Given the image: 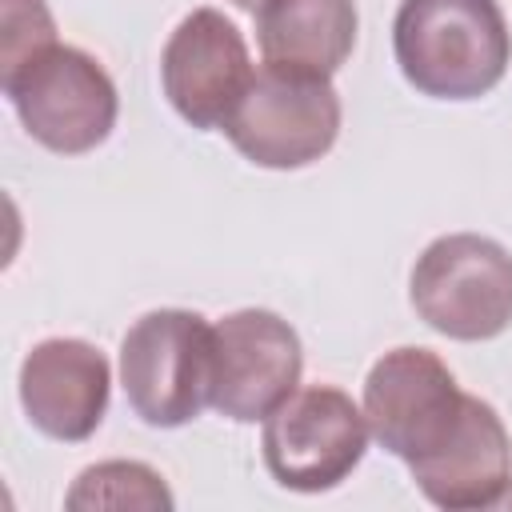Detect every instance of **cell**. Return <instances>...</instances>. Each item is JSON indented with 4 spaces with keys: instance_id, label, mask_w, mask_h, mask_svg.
Wrapping results in <instances>:
<instances>
[{
    "instance_id": "6da1fadb",
    "label": "cell",
    "mask_w": 512,
    "mask_h": 512,
    "mask_svg": "<svg viewBox=\"0 0 512 512\" xmlns=\"http://www.w3.org/2000/svg\"><path fill=\"white\" fill-rule=\"evenodd\" d=\"M392 52L420 96L480 100L512 64V36L496 0H400Z\"/></svg>"
},
{
    "instance_id": "7a4b0ae2",
    "label": "cell",
    "mask_w": 512,
    "mask_h": 512,
    "mask_svg": "<svg viewBox=\"0 0 512 512\" xmlns=\"http://www.w3.org/2000/svg\"><path fill=\"white\" fill-rule=\"evenodd\" d=\"M120 384L148 428H184L212 404V324L188 308L144 312L120 340Z\"/></svg>"
},
{
    "instance_id": "3957f363",
    "label": "cell",
    "mask_w": 512,
    "mask_h": 512,
    "mask_svg": "<svg viewBox=\"0 0 512 512\" xmlns=\"http://www.w3.org/2000/svg\"><path fill=\"white\" fill-rule=\"evenodd\" d=\"M224 136L256 168L292 172L316 164L340 136V96L332 76L280 64L256 68Z\"/></svg>"
},
{
    "instance_id": "277c9868",
    "label": "cell",
    "mask_w": 512,
    "mask_h": 512,
    "mask_svg": "<svg viewBox=\"0 0 512 512\" xmlns=\"http://www.w3.org/2000/svg\"><path fill=\"white\" fill-rule=\"evenodd\" d=\"M416 316L448 340H492L512 324V256L480 232L436 236L412 264Z\"/></svg>"
},
{
    "instance_id": "5b68a950",
    "label": "cell",
    "mask_w": 512,
    "mask_h": 512,
    "mask_svg": "<svg viewBox=\"0 0 512 512\" xmlns=\"http://www.w3.org/2000/svg\"><path fill=\"white\" fill-rule=\"evenodd\" d=\"M0 88L24 132L56 156H84L100 148L116 128V84L84 48L52 44L36 60L4 76Z\"/></svg>"
},
{
    "instance_id": "8992f818",
    "label": "cell",
    "mask_w": 512,
    "mask_h": 512,
    "mask_svg": "<svg viewBox=\"0 0 512 512\" xmlns=\"http://www.w3.org/2000/svg\"><path fill=\"white\" fill-rule=\"evenodd\" d=\"M368 448L364 408L332 384L296 388L264 416L260 452L272 480L288 492H328L352 476Z\"/></svg>"
},
{
    "instance_id": "52a82bcc",
    "label": "cell",
    "mask_w": 512,
    "mask_h": 512,
    "mask_svg": "<svg viewBox=\"0 0 512 512\" xmlns=\"http://www.w3.org/2000/svg\"><path fill=\"white\" fill-rule=\"evenodd\" d=\"M464 396L448 364L428 348L384 352L364 380V420L384 452L412 464L432 456L460 424Z\"/></svg>"
},
{
    "instance_id": "ba28073f",
    "label": "cell",
    "mask_w": 512,
    "mask_h": 512,
    "mask_svg": "<svg viewBox=\"0 0 512 512\" xmlns=\"http://www.w3.org/2000/svg\"><path fill=\"white\" fill-rule=\"evenodd\" d=\"M304 372L296 328L268 308H240L212 324V408L236 424L264 420Z\"/></svg>"
},
{
    "instance_id": "9c48e42d",
    "label": "cell",
    "mask_w": 512,
    "mask_h": 512,
    "mask_svg": "<svg viewBox=\"0 0 512 512\" xmlns=\"http://www.w3.org/2000/svg\"><path fill=\"white\" fill-rule=\"evenodd\" d=\"M240 28L220 8H192L160 52V84L176 116L200 132L224 128L252 80Z\"/></svg>"
},
{
    "instance_id": "30bf717a",
    "label": "cell",
    "mask_w": 512,
    "mask_h": 512,
    "mask_svg": "<svg viewBox=\"0 0 512 512\" xmlns=\"http://www.w3.org/2000/svg\"><path fill=\"white\" fill-rule=\"evenodd\" d=\"M112 392V368L104 352L76 336H52L32 344L20 364V404L36 432L48 440L80 444L88 440Z\"/></svg>"
},
{
    "instance_id": "8fae6325",
    "label": "cell",
    "mask_w": 512,
    "mask_h": 512,
    "mask_svg": "<svg viewBox=\"0 0 512 512\" xmlns=\"http://www.w3.org/2000/svg\"><path fill=\"white\" fill-rule=\"evenodd\" d=\"M408 472L436 508H492L512 488V436L488 400L464 396L456 432L432 456L412 460Z\"/></svg>"
},
{
    "instance_id": "7c38bea8",
    "label": "cell",
    "mask_w": 512,
    "mask_h": 512,
    "mask_svg": "<svg viewBox=\"0 0 512 512\" xmlns=\"http://www.w3.org/2000/svg\"><path fill=\"white\" fill-rule=\"evenodd\" d=\"M360 16L352 0H264L256 8V44L264 64L316 76L340 72L352 56Z\"/></svg>"
},
{
    "instance_id": "4fadbf2b",
    "label": "cell",
    "mask_w": 512,
    "mask_h": 512,
    "mask_svg": "<svg viewBox=\"0 0 512 512\" xmlns=\"http://www.w3.org/2000/svg\"><path fill=\"white\" fill-rule=\"evenodd\" d=\"M64 508L72 512H96V508L172 512L176 496L168 492L164 476L140 460H100V464H88L72 480V488L64 492Z\"/></svg>"
},
{
    "instance_id": "5bb4252c",
    "label": "cell",
    "mask_w": 512,
    "mask_h": 512,
    "mask_svg": "<svg viewBox=\"0 0 512 512\" xmlns=\"http://www.w3.org/2000/svg\"><path fill=\"white\" fill-rule=\"evenodd\" d=\"M4 32H0V80L36 60L56 44V20L44 0H0Z\"/></svg>"
},
{
    "instance_id": "9a60e30c",
    "label": "cell",
    "mask_w": 512,
    "mask_h": 512,
    "mask_svg": "<svg viewBox=\"0 0 512 512\" xmlns=\"http://www.w3.org/2000/svg\"><path fill=\"white\" fill-rule=\"evenodd\" d=\"M228 4H236V8H244V12H256L264 0H228Z\"/></svg>"
}]
</instances>
